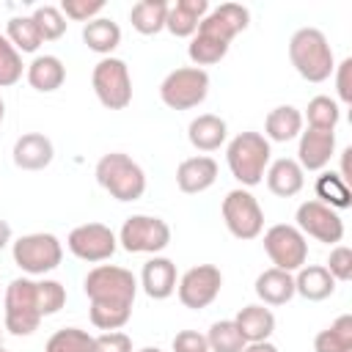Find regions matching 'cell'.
I'll return each mask as SVG.
<instances>
[{
  "label": "cell",
  "instance_id": "cell-15",
  "mask_svg": "<svg viewBox=\"0 0 352 352\" xmlns=\"http://www.w3.org/2000/svg\"><path fill=\"white\" fill-rule=\"evenodd\" d=\"M248 25H250V11L245 6L223 3L217 8H209V14L201 19L195 33H204V36H212V38L231 44L242 30H248Z\"/></svg>",
  "mask_w": 352,
  "mask_h": 352
},
{
  "label": "cell",
  "instance_id": "cell-37",
  "mask_svg": "<svg viewBox=\"0 0 352 352\" xmlns=\"http://www.w3.org/2000/svg\"><path fill=\"white\" fill-rule=\"evenodd\" d=\"M30 16H33V22H36V28H38L44 41H58L69 28V22H66V16L60 14L58 6H36Z\"/></svg>",
  "mask_w": 352,
  "mask_h": 352
},
{
  "label": "cell",
  "instance_id": "cell-29",
  "mask_svg": "<svg viewBox=\"0 0 352 352\" xmlns=\"http://www.w3.org/2000/svg\"><path fill=\"white\" fill-rule=\"evenodd\" d=\"M82 41L91 52H99L102 58H107L121 44V28H118V22H113L107 16H96V19L85 22Z\"/></svg>",
  "mask_w": 352,
  "mask_h": 352
},
{
  "label": "cell",
  "instance_id": "cell-30",
  "mask_svg": "<svg viewBox=\"0 0 352 352\" xmlns=\"http://www.w3.org/2000/svg\"><path fill=\"white\" fill-rule=\"evenodd\" d=\"M314 352H352V316L341 314L314 338Z\"/></svg>",
  "mask_w": 352,
  "mask_h": 352
},
{
  "label": "cell",
  "instance_id": "cell-38",
  "mask_svg": "<svg viewBox=\"0 0 352 352\" xmlns=\"http://www.w3.org/2000/svg\"><path fill=\"white\" fill-rule=\"evenodd\" d=\"M22 72H25V63H22V55L16 52V47L0 33V88H11L22 80Z\"/></svg>",
  "mask_w": 352,
  "mask_h": 352
},
{
  "label": "cell",
  "instance_id": "cell-25",
  "mask_svg": "<svg viewBox=\"0 0 352 352\" xmlns=\"http://www.w3.org/2000/svg\"><path fill=\"white\" fill-rule=\"evenodd\" d=\"M234 324L239 327V333H242V338L248 344H253V341H270V336L275 333V314L267 305L253 302V305L239 308V314L234 316Z\"/></svg>",
  "mask_w": 352,
  "mask_h": 352
},
{
  "label": "cell",
  "instance_id": "cell-2",
  "mask_svg": "<svg viewBox=\"0 0 352 352\" xmlns=\"http://www.w3.org/2000/svg\"><path fill=\"white\" fill-rule=\"evenodd\" d=\"M289 60L294 72L308 82H324L336 69L333 47L319 28L294 30V36L289 38Z\"/></svg>",
  "mask_w": 352,
  "mask_h": 352
},
{
  "label": "cell",
  "instance_id": "cell-14",
  "mask_svg": "<svg viewBox=\"0 0 352 352\" xmlns=\"http://www.w3.org/2000/svg\"><path fill=\"white\" fill-rule=\"evenodd\" d=\"M297 228L302 231V236H314L316 242L324 245H338L344 239V220L336 209L324 206L322 201H302L297 206Z\"/></svg>",
  "mask_w": 352,
  "mask_h": 352
},
{
  "label": "cell",
  "instance_id": "cell-17",
  "mask_svg": "<svg viewBox=\"0 0 352 352\" xmlns=\"http://www.w3.org/2000/svg\"><path fill=\"white\" fill-rule=\"evenodd\" d=\"M11 154H14V165L19 170H44L55 157V146L41 132H25L16 138Z\"/></svg>",
  "mask_w": 352,
  "mask_h": 352
},
{
  "label": "cell",
  "instance_id": "cell-50",
  "mask_svg": "<svg viewBox=\"0 0 352 352\" xmlns=\"http://www.w3.org/2000/svg\"><path fill=\"white\" fill-rule=\"evenodd\" d=\"M0 346H3V330H0Z\"/></svg>",
  "mask_w": 352,
  "mask_h": 352
},
{
  "label": "cell",
  "instance_id": "cell-47",
  "mask_svg": "<svg viewBox=\"0 0 352 352\" xmlns=\"http://www.w3.org/2000/svg\"><path fill=\"white\" fill-rule=\"evenodd\" d=\"M8 242H11V226H8V223L0 217V250H3Z\"/></svg>",
  "mask_w": 352,
  "mask_h": 352
},
{
  "label": "cell",
  "instance_id": "cell-23",
  "mask_svg": "<svg viewBox=\"0 0 352 352\" xmlns=\"http://www.w3.org/2000/svg\"><path fill=\"white\" fill-rule=\"evenodd\" d=\"M25 77L30 88H36L38 94H52L66 82V66L58 55H36L28 63Z\"/></svg>",
  "mask_w": 352,
  "mask_h": 352
},
{
  "label": "cell",
  "instance_id": "cell-3",
  "mask_svg": "<svg viewBox=\"0 0 352 352\" xmlns=\"http://www.w3.org/2000/svg\"><path fill=\"white\" fill-rule=\"evenodd\" d=\"M270 157H272V146L261 132H239L226 148L228 170L245 190L264 182Z\"/></svg>",
  "mask_w": 352,
  "mask_h": 352
},
{
  "label": "cell",
  "instance_id": "cell-35",
  "mask_svg": "<svg viewBox=\"0 0 352 352\" xmlns=\"http://www.w3.org/2000/svg\"><path fill=\"white\" fill-rule=\"evenodd\" d=\"M206 344H209V352H242L248 341L242 338V333L234 324V319H220V322H214L209 327Z\"/></svg>",
  "mask_w": 352,
  "mask_h": 352
},
{
  "label": "cell",
  "instance_id": "cell-5",
  "mask_svg": "<svg viewBox=\"0 0 352 352\" xmlns=\"http://www.w3.org/2000/svg\"><path fill=\"white\" fill-rule=\"evenodd\" d=\"M3 324L11 336H33L41 324V311L36 302V280L33 278H14L6 286V297H3Z\"/></svg>",
  "mask_w": 352,
  "mask_h": 352
},
{
  "label": "cell",
  "instance_id": "cell-39",
  "mask_svg": "<svg viewBox=\"0 0 352 352\" xmlns=\"http://www.w3.org/2000/svg\"><path fill=\"white\" fill-rule=\"evenodd\" d=\"M36 302H38L41 316L58 314L66 305V289H63V283L60 280H52V278L36 280Z\"/></svg>",
  "mask_w": 352,
  "mask_h": 352
},
{
  "label": "cell",
  "instance_id": "cell-12",
  "mask_svg": "<svg viewBox=\"0 0 352 352\" xmlns=\"http://www.w3.org/2000/svg\"><path fill=\"white\" fill-rule=\"evenodd\" d=\"M66 248H69V253L77 256L80 261L99 264V261H107V258L116 253L118 236H116L113 228L104 226V223H82V226H77V228L69 231Z\"/></svg>",
  "mask_w": 352,
  "mask_h": 352
},
{
  "label": "cell",
  "instance_id": "cell-11",
  "mask_svg": "<svg viewBox=\"0 0 352 352\" xmlns=\"http://www.w3.org/2000/svg\"><path fill=\"white\" fill-rule=\"evenodd\" d=\"M264 250L278 270L297 272L308 261V242L297 226L275 223L264 231Z\"/></svg>",
  "mask_w": 352,
  "mask_h": 352
},
{
  "label": "cell",
  "instance_id": "cell-43",
  "mask_svg": "<svg viewBox=\"0 0 352 352\" xmlns=\"http://www.w3.org/2000/svg\"><path fill=\"white\" fill-rule=\"evenodd\" d=\"M173 352H209V344H206V336L198 333V330H179L173 336Z\"/></svg>",
  "mask_w": 352,
  "mask_h": 352
},
{
  "label": "cell",
  "instance_id": "cell-31",
  "mask_svg": "<svg viewBox=\"0 0 352 352\" xmlns=\"http://www.w3.org/2000/svg\"><path fill=\"white\" fill-rule=\"evenodd\" d=\"M44 352H96V344L82 327H60L47 338Z\"/></svg>",
  "mask_w": 352,
  "mask_h": 352
},
{
  "label": "cell",
  "instance_id": "cell-24",
  "mask_svg": "<svg viewBox=\"0 0 352 352\" xmlns=\"http://www.w3.org/2000/svg\"><path fill=\"white\" fill-rule=\"evenodd\" d=\"M187 138L198 151H217L228 138V124L214 113H201L198 118L190 121Z\"/></svg>",
  "mask_w": 352,
  "mask_h": 352
},
{
  "label": "cell",
  "instance_id": "cell-9",
  "mask_svg": "<svg viewBox=\"0 0 352 352\" xmlns=\"http://www.w3.org/2000/svg\"><path fill=\"white\" fill-rule=\"evenodd\" d=\"M118 245L126 253H151L157 256L170 245V226L154 214H132L118 231Z\"/></svg>",
  "mask_w": 352,
  "mask_h": 352
},
{
  "label": "cell",
  "instance_id": "cell-27",
  "mask_svg": "<svg viewBox=\"0 0 352 352\" xmlns=\"http://www.w3.org/2000/svg\"><path fill=\"white\" fill-rule=\"evenodd\" d=\"M302 132V113L294 104H278L264 118V138L270 143H286L300 138Z\"/></svg>",
  "mask_w": 352,
  "mask_h": 352
},
{
  "label": "cell",
  "instance_id": "cell-28",
  "mask_svg": "<svg viewBox=\"0 0 352 352\" xmlns=\"http://www.w3.org/2000/svg\"><path fill=\"white\" fill-rule=\"evenodd\" d=\"M168 8L170 3L165 0H138L129 8V22L140 36H157L160 30H165Z\"/></svg>",
  "mask_w": 352,
  "mask_h": 352
},
{
  "label": "cell",
  "instance_id": "cell-13",
  "mask_svg": "<svg viewBox=\"0 0 352 352\" xmlns=\"http://www.w3.org/2000/svg\"><path fill=\"white\" fill-rule=\"evenodd\" d=\"M223 289V272L214 267V264H198V267H190L179 283H176V294H179V302L184 308H192V311H201L206 305H212L217 300Z\"/></svg>",
  "mask_w": 352,
  "mask_h": 352
},
{
  "label": "cell",
  "instance_id": "cell-10",
  "mask_svg": "<svg viewBox=\"0 0 352 352\" xmlns=\"http://www.w3.org/2000/svg\"><path fill=\"white\" fill-rule=\"evenodd\" d=\"M220 212H223L226 228L236 239H256L264 231V212H261L256 195L245 187H236V190L226 192Z\"/></svg>",
  "mask_w": 352,
  "mask_h": 352
},
{
  "label": "cell",
  "instance_id": "cell-45",
  "mask_svg": "<svg viewBox=\"0 0 352 352\" xmlns=\"http://www.w3.org/2000/svg\"><path fill=\"white\" fill-rule=\"evenodd\" d=\"M242 352H278V346L272 341H253V344H245Z\"/></svg>",
  "mask_w": 352,
  "mask_h": 352
},
{
  "label": "cell",
  "instance_id": "cell-1",
  "mask_svg": "<svg viewBox=\"0 0 352 352\" xmlns=\"http://www.w3.org/2000/svg\"><path fill=\"white\" fill-rule=\"evenodd\" d=\"M82 292L91 300L88 316L96 330H121L132 316L138 294V278L118 264H96L82 280Z\"/></svg>",
  "mask_w": 352,
  "mask_h": 352
},
{
  "label": "cell",
  "instance_id": "cell-41",
  "mask_svg": "<svg viewBox=\"0 0 352 352\" xmlns=\"http://www.w3.org/2000/svg\"><path fill=\"white\" fill-rule=\"evenodd\" d=\"M324 267L333 275V280H349L352 278V250L346 245H333Z\"/></svg>",
  "mask_w": 352,
  "mask_h": 352
},
{
  "label": "cell",
  "instance_id": "cell-6",
  "mask_svg": "<svg viewBox=\"0 0 352 352\" xmlns=\"http://www.w3.org/2000/svg\"><path fill=\"white\" fill-rule=\"evenodd\" d=\"M209 96V74L198 66H179L160 82V99L170 110H192Z\"/></svg>",
  "mask_w": 352,
  "mask_h": 352
},
{
  "label": "cell",
  "instance_id": "cell-22",
  "mask_svg": "<svg viewBox=\"0 0 352 352\" xmlns=\"http://www.w3.org/2000/svg\"><path fill=\"white\" fill-rule=\"evenodd\" d=\"M336 292V280L324 264H302L294 275V294L308 302H322Z\"/></svg>",
  "mask_w": 352,
  "mask_h": 352
},
{
  "label": "cell",
  "instance_id": "cell-51",
  "mask_svg": "<svg viewBox=\"0 0 352 352\" xmlns=\"http://www.w3.org/2000/svg\"><path fill=\"white\" fill-rule=\"evenodd\" d=\"M0 352H8V349H3V346H0Z\"/></svg>",
  "mask_w": 352,
  "mask_h": 352
},
{
  "label": "cell",
  "instance_id": "cell-34",
  "mask_svg": "<svg viewBox=\"0 0 352 352\" xmlns=\"http://www.w3.org/2000/svg\"><path fill=\"white\" fill-rule=\"evenodd\" d=\"M228 47H231V44H226V41H220V38L195 33V36L190 38L187 55H190V60L201 69V66H214V63H220V60L228 55Z\"/></svg>",
  "mask_w": 352,
  "mask_h": 352
},
{
  "label": "cell",
  "instance_id": "cell-8",
  "mask_svg": "<svg viewBox=\"0 0 352 352\" xmlns=\"http://www.w3.org/2000/svg\"><path fill=\"white\" fill-rule=\"evenodd\" d=\"M91 85L96 99L107 110H124L132 102V77H129V66L121 58H113V55L102 58L94 66Z\"/></svg>",
  "mask_w": 352,
  "mask_h": 352
},
{
  "label": "cell",
  "instance_id": "cell-32",
  "mask_svg": "<svg viewBox=\"0 0 352 352\" xmlns=\"http://www.w3.org/2000/svg\"><path fill=\"white\" fill-rule=\"evenodd\" d=\"M6 38L16 47L19 55L22 52H36L44 44V38H41V33H38V28H36L30 14L28 16H11L8 28H6Z\"/></svg>",
  "mask_w": 352,
  "mask_h": 352
},
{
  "label": "cell",
  "instance_id": "cell-16",
  "mask_svg": "<svg viewBox=\"0 0 352 352\" xmlns=\"http://www.w3.org/2000/svg\"><path fill=\"white\" fill-rule=\"evenodd\" d=\"M336 154V132L324 129H302L297 146V165L302 170H324Z\"/></svg>",
  "mask_w": 352,
  "mask_h": 352
},
{
  "label": "cell",
  "instance_id": "cell-42",
  "mask_svg": "<svg viewBox=\"0 0 352 352\" xmlns=\"http://www.w3.org/2000/svg\"><path fill=\"white\" fill-rule=\"evenodd\" d=\"M96 352H132V338L121 330H110V333H99L94 336Z\"/></svg>",
  "mask_w": 352,
  "mask_h": 352
},
{
  "label": "cell",
  "instance_id": "cell-48",
  "mask_svg": "<svg viewBox=\"0 0 352 352\" xmlns=\"http://www.w3.org/2000/svg\"><path fill=\"white\" fill-rule=\"evenodd\" d=\"M3 118H6V102H3V96H0V124H3Z\"/></svg>",
  "mask_w": 352,
  "mask_h": 352
},
{
  "label": "cell",
  "instance_id": "cell-18",
  "mask_svg": "<svg viewBox=\"0 0 352 352\" xmlns=\"http://www.w3.org/2000/svg\"><path fill=\"white\" fill-rule=\"evenodd\" d=\"M217 182V162L206 154H198V157H187L179 162L176 168V187L187 195H195V192H204L209 190L212 184Z\"/></svg>",
  "mask_w": 352,
  "mask_h": 352
},
{
  "label": "cell",
  "instance_id": "cell-33",
  "mask_svg": "<svg viewBox=\"0 0 352 352\" xmlns=\"http://www.w3.org/2000/svg\"><path fill=\"white\" fill-rule=\"evenodd\" d=\"M316 201H322L324 206L330 209H346L352 204V192H349V184L333 173V170H324L319 179H316Z\"/></svg>",
  "mask_w": 352,
  "mask_h": 352
},
{
  "label": "cell",
  "instance_id": "cell-7",
  "mask_svg": "<svg viewBox=\"0 0 352 352\" xmlns=\"http://www.w3.org/2000/svg\"><path fill=\"white\" fill-rule=\"evenodd\" d=\"M11 256H14V264L25 275H47V272L58 270V264L63 258V245L55 234L36 231V234L19 236L11 248Z\"/></svg>",
  "mask_w": 352,
  "mask_h": 352
},
{
  "label": "cell",
  "instance_id": "cell-49",
  "mask_svg": "<svg viewBox=\"0 0 352 352\" xmlns=\"http://www.w3.org/2000/svg\"><path fill=\"white\" fill-rule=\"evenodd\" d=\"M138 352H162L160 346H143V349H138Z\"/></svg>",
  "mask_w": 352,
  "mask_h": 352
},
{
  "label": "cell",
  "instance_id": "cell-26",
  "mask_svg": "<svg viewBox=\"0 0 352 352\" xmlns=\"http://www.w3.org/2000/svg\"><path fill=\"white\" fill-rule=\"evenodd\" d=\"M256 297L261 305H286L294 297V275L278 267L264 270L256 278Z\"/></svg>",
  "mask_w": 352,
  "mask_h": 352
},
{
  "label": "cell",
  "instance_id": "cell-36",
  "mask_svg": "<svg viewBox=\"0 0 352 352\" xmlns=\"http://www.w3.org/2000/svg\"><path fill=\"white\" fill-rule=\"evenodd\" d=\"M305 118H308V126L311 129H324V132H333L336 124L341 121V107L336 99L330 96H314L305 107Z\"/></svg>",
  "mask_w": 352,
  "mask_h": 352
},
{
  "label": "cell",
  "instance_id": "cell-20",
  "mask_svg": "<svg viewBox=\"0 0 352 352\" xmlns=\"http://www.w3.org/2000/svg\"><path fill=\"white\" fill-rule=\"evenodd\" d=\"M264 179H267V187H270L272 195H278V198H292V195H297V192L302 190V184H305V170L297 165V160L280 157V160H272V162L267 165Z\"/></svg>",
  "mask_w": 352,
  "mask_h": 352
},
{
  "label": "cell",
  "instance_id": "cell-21",
  "mask_svg": "<svg viewBox=\"0 0 352 352\" xmlns=\"http://www.w3.org/2000/svg\"><path fill=\"white\" fill-rule=\"evenodd\" d=\"M206 14H209V3L206 0H176L168 8L165 30H170L176 38H192Z\"/></svg>",
  "mask_w": 352,
  "mask_h": 352
},
{
  "label": "cell",
  "instance_id": "cell-46",
  "mask_svg": "<svg viewBox=\"0 0 352 352\" xmlns=\"http://www.w3.org/2000/svg\"><path fill=\"white\" fill-rule=\"evenodd\" d=\"M349 154H352V148H344V151H341V173H338V176H341L344 182L349 179Z\"/></svg>",
  "mask_w": 352,
  "mask_h": 352
},
{
  "label": "cell",
  "instance_id": "cell-40",
  "mask_svg": "<svg viewBox=\"0 0 352 352\" xmlns=\"http://www.w3.org/2000/svg\"><path fill=\"white\" fill-rule=\"evenodd\" d=\"M58 8H60V14L66 19L91 22V19H96L104 11V0H63Z\"/></svg>",
  "mask_w": 352,
  "mask_h": 352
},
{
  "label": "cell",
  "instance_id": "cell-44",
  "mask_svg": "<svg viewBox=\"0 0 352 352\" xmlns=\"http://www.w3.org/2000/svg\"><path fill=\"white\" fill-rule=\"evenodd\" d=\"M333 74H336L338 99H341L344 104H349V102H352V58H344V60L333 69Z\"/></svg>",
  "mask_w": 352,
  "mask_h": 352
},
{
  "label": "cell",
  "instance_id": "cell-19",
  "mask_svg": "<svg viewBox=\"0 0 352 352\" xmlns=\"http://www.w3.org/2000/svg\"><path fill=\"white\" fill-rule=\"evenodd\" d=\"M176 264L165 256H151L140 270V286L151 300H168L176 292Z\"/></svg>",
  "mask_w": 352,
  "mask_h": 352
},
{
  "label": "cell",
  "instance_id": "cell-4",
  "mask_svg": "<svg viewBox=\"0 0 352 352\" xmlns=\"http://www.w3.org/2000/svg\"><path fill=\"white\" fill-rule=\"evenodd\" d=\"M96 182L104 192L116 201H138L146 192V173L143 168L124 151L102 154L96 162Z\"/></svg>",
  "mask_w": 352,
  "mask_h": 352
}]
</instances>
